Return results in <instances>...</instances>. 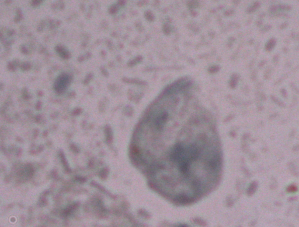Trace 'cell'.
Segmentation results:
<instances>
[{
    "label": "cell",
    "mask_w": 299,
    "mask_h": 227,
    "mask_svg": "<svg viewBox=\"0 0 299 227\" xmlns=\"http://www.w3.org/2000/svg\"><path fill=\"white\" fill-rule=\"evenodd\" d=\"M65 78H65V79H62V78H61V79H60V80H58L57 82H58V83H61V82H64L65 81V80H66V79H65ZM62 86L63 87V90H65V89L67 87V83H62Z\"/></svg>",
    "instance_id": "1"
},
{
    "label": "cell",
    "mask_w": 299,
    "mask_h": 227,
    "mask_svg": "<svg viewBox=\"0 0 299 227\" xmlns=\"http://www.w3.org/2000/svg\"><path fill=\"white\" fill-rule=\"evenodd\" d=\"M182 227H184V226H182Z\"/></svg>",
    "instance_id": "2"
}]
</instances>
